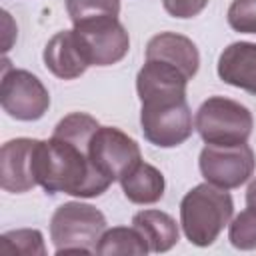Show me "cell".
I'll return each instance as SVG.
<instances>
[{"label": "cell", "mask_w": 256, "mask_h": 256, "mask_svg": "<svg viewBox=\"0 0 256 256\" xmlns=\"http://www.w3.org/2000/svg\"><path fill=\"white\" fill-rule=\"evenodd\" d=\"M98 126L90 114L72 112L56 124L50 140L38 142L36 180L48 194L94 198L110 188L112 182L90 158V140Z\"/></svg>", "instance_id": "cell-1"}, {"label": "cell", "mask_w": 256, "mask_h": 256, "mask_svg": "<svg viewBox=\"0 0 256 256\" xmlns=\"http://www.w3.org/2000/svg\"><path fill=\"white\" fill-rule=\"evenodd\" d=\"M234 214L228 190L210 182L194 186L180 202V224L194 246H210Z\"/></svg>", "instance_id": "cell-2"}, {"label": "cell", "mask_w": 256, "mask_h": 256, "mask_svg": "<svg viewBox=\"0 0 256 256\" xmlns=\"http://www.w3.org/2000/svg\"><path fill=\"white\" fill-rule=\"evenodd\" d=\"M106 232L104 214L82 202H66L58 206L50 220V238L56 254L82 252L92 254Z\"/></svg>", "instance_id": "cell-3"}, {"label": "cell", "mask_w": 256, "mask_h": 256, "mask_svg": "<svg viewBox=\"0 0 256 256\" xmlns=\"http://www.w3.org/2000/svg\"><path fill=\"white\" fill-rule=\"evenodd\" d=\"M194 128L206 144H244L252 134L254 120L244 104L232 98L212 96L200 104Z\"/></svg>", "instance_id": "cell-4"}, {"label": "cell", "mask_w": 256, "mask_h": 256, "mask_svg": "<svg viewBox=\"0 0 256 256\" xmlns=\"http://www.w3.org/2000/svg\"><path fill=\"white\" fill-rule=\"evenodd\" d=\"M0 102L8 116L22 122H32L46 114L50 106V94L38 76L28 70L12 68L10 62L4 60Z\"/></svg>", "instance_id": "cell-5"}, {"label": "cell", "mask_w": 256, "mask_h": 256, "mask_svg": "<svg viewBox=\"0 0 256 256\" xmlns=\"http://www.w3.org/2000/svg\"><path fill=\"white\" fill-rule=\"evenodd\" d=\"M140 126L144 138L160 148L184 144L194 130L192 112L186 100L144 102L140 106Z\"/></svg>", "instance_id": "cell-6"}, {"label": "cell", "mask_w": 256, "mask_h": 256, "mask_svg": "<svg viewBox=\"0 0 256 256\" xmlns=\"http://www.w3.org/2000/svg\"><path fill=\"white\" fill-rule=\"evenodd\" d=\"M198 166L206 182L232 190L242 186L256 168V158L252 148L244 144H206L200 152Z\"/></svg>", "instance_id": "cell-7"}, {"label": "cell", "mask_w": 256, "mask_h": 256, "mask_svg": "<svg viewBox=\"0 0 256 256\" xmlns=\"http://www.w3.org/2000/svg\"><path fill=\"white\" fill-rule=\"evenodd\" d=\"M74 32L90 66H112L130 50V36L118 16H102L74 24Z\"/></svg>", "instance_id": "cell-8"}, {"label": "cell", "mask_w": 256, "mask_h": 256, "mask_svg": "<svg viewBox=\"0 0 256 256\" xmlns=\"http://www.w3.org/2000/svg\"><path fill=\"white\" fill-rule=\"evenodd\" d=\"M90 158L98 172L110 182H120V178L142 160L136 140L114 126H98L90 140Z\"/></svg>", "instance_id": "cell-9"}, {"label": "cell", "mask_w": 256, "mask_h": 256, "mask_svg": "<svg viewBox=\"0 0 256 256\" xmlns=\"http://www.w3.org/2000/svg\"><path fill=\"white\" fill-rule=\"evenodd\" d=\"M40 140H8L0 150V186L6 192L22 194L32 190L36 180V148Z\"/></svg>", "instance_id": "cell-10"}, {"label": "cell", "mask_w": 256, "mask_h": 256, "mask_svg": "<svg viewBox=\"0 0 256 256\" xmlns=\"http://www.w3.org/2000/svg\"><path fill=\"white\" fill-rule=\"evenodd\" d=\"M190 80L174 66L160 60H146L136 76V92L144 102L186 100V84Z\"/></svg>", "instance_id": "cell-11"}, {"label": "cell", "mask_w": 256, "mask_h": 256, "mask_svg": "<svg viewBox=\"0 0 256 256\" xmlns=\"http://www.w3.org/2000/svg\"><path fill=\"white\" fill-rule=\"evenodd\" d=\"M44 64L56 78L62 80H74L88 70L90 62L74 28L62 30L48 40L44 46Z\"/></svg>", "instance_id": "cell-12"}, {"label": "cell", "mask_w": 256, "mask_h": 256, "mask_svg": "<svg viewBox=\"0 0 256 256\" xmlns=\"http://www.w3.org/2000/svg\"><path fill=\"white\" fill-rule=\"evenodd\" d=\"M146 60H160L178 68L188 80H192L200 66V54L196 44L176 32H160L146 44Z\"/></svg>", "instance_id": "cell-13"}, {"label": "cell", "mask_w": 256, "mask_h": 256, "mask_svg": "<svg viewBox=\"0 0 256 256\" xmlns=\"http://www.w3.org/2000/svg\"><path fill=\"white\" fill-rule=\"evenodd\" d=\"M218 76L240 90L256 96V44L232 42L218 58Z\"/></svg>", "instance_id": "cell-14"}, {"label": "cell", "mask_w": 256, "mask_h": 256, "mask_svg": "<svg viewBox=\"0 0 256 256\" xmlns=\"http://www.w3.org/2000/svg\"><path fill=\"white\" fill-rule=\"evenodd\" d=\"M132 226L142 234L152 252H168L178 242V224L170 214L162 210L136 212Z\"/></svg>", "instance_id": "cell-15"}, {"label": "cell", "mask_w": 256, "mask_h": 256, "mask_svg": "<svg viewBox=\"0 0 256 256\" xmlns=\"http://www.w3.org/2000/svg\"><path fill=\"white\" fill-rule=\"evenodd\" d=\"M124 196L134 204H154L164 196V176L152 164L140 160L120 178Z\"/></svg>", "instance_id": "cell-16"}, {"label": "cell", "mask_w": 256, "mask_h": 256, "mask_svg": "<svg viewBox=\"0 0 256 256\" xmlns=\"http://www.w3.org/2000/svg\"><path fill=\"white\" fill-rule=\"evenodd\" d=\"M228 240L238 250L256 248V180L246 190V208L230 222Z\"/></svg>", "instance_id": "cell-17"}, {"label": "cell", "mask_w": 256, "mask_h": 256, "mask_svg": "<svg viewBox=\"0 0 256 256\" xmlns=\"http://www.w3.org/2000/svg\"><path fill=\"white\" fill-rule=\"evenodd\" d=\"M150 252L142 234L132 226H116L102 234L94 254H146Z\"/></svg>", "instance_id": "cell-18"}, {"label": "cell", "mask_w": 256, "mask_h": 256, "mask_svg": "<svg viewBox=\"0 0 256 256\" xmlns=\"http://www.w3.org/2000/svg\"><path fill=\"white\" fill-rule=\"evenodd\" d=\"M0 252L2 254H26V256H42L46 254L42 232L36 228H20L10 230L0 236Z\"/></svg>", "instance_id": "cell-19"}, {"label": "cell", "mask_w": 256, "mask_h": 256, "mask_svg": "<svg viewBox=\"0 0 256 256\" xmlns=\"http://www.w3.org/2000/svg\"><path fill=\"white\" fill-rule=\"evenodd\" d=\"M66 10L72 24L102 18V16H118L120 0H66Z\"/></svg>", "instance_id": "cell-20"}, {"label": "cell", "mask_w": 256, "mask_h": 256, "mask_svg": "<svg viewBox=\"0 0 256 256\" xmlns=\"http://www.w3.org/2000/svg\"><path fill=\"white\" fill-rule=\"evenodd\" d=\"M228 24L236 32L256 34V0H234L228 8Z\"/></svg>", "instance_id": "cell-21"}, {"label": "cell", "mask_w": 256, "mask_h": 256, "mask_svg": "<svg viewBox=\"0 0 256 256\" xmlns=\"http://www.w3.org/2000/svg\"><path fill=\"white\" fill-rule=\"evenodd\" d=\"M210 0H162L164 10L174 18H194L198 16Z\"/></svg>", "instance_id": "cell-22"}]
</instances>
